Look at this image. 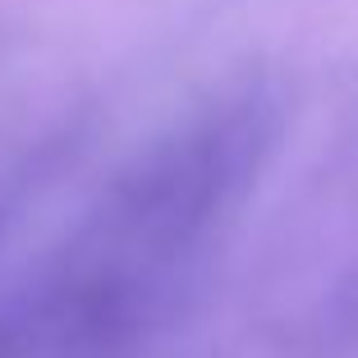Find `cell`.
Wrapping results in <instances>:
<instances>
[]
</instances>
